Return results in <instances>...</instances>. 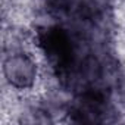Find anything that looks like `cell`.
<instances>
[{"label":"cell","mask_w":125,"mask_h":125,"mask_svg":"<svg viewBox=\"0 0 125 125\" xmlns=\"http://www.w3.org/2000/svg\"><path fill=\"white\" fill-rule=\"evenodd\" d=\"M40 75L37 60L28 54L3 56V81L16 88H31Z\"/></svg>","instance_id":"cell-1"}]
</instances>
